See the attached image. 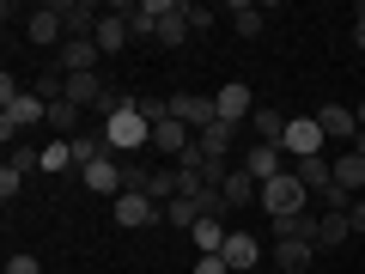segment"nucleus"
Wrapping results in <instances>:
<instances>
[{"label": "nucleus", "mask_w": 365, "mask_h": 274, "mask_svg": "<svg viewBox=\"0 0 365 274\" xmlns=\"http://www.w3.org/2000/svg\"><path fill=\"white\" fill-rule=\"evenodd\" d=\"M19 98H25V86H19L13 73H0V110H6V104H19Z\"/></svg>", "instance_id": "34"}, {"label": "nucleus", "mask_w": 365, "mask_h": 274, "mask_svg": "<svg viewBox=\"0 0 365 274\" xmlns=\"http://www.w3.org/2000/svg\"><path fill=\"white\" fill-rule=\"evenodd\" d=\"M225 13H232L237 37H262V13H256V6H244V0H237V6H225Z\"/></svg>", "instance_id": "31"}, {"label": "nucleus", "mask_w": 365, "mask_h": 274, "mask_svg": "<svg viewBox=\"0 0 365 274\" xmlns=\"http://www.w3.org/2000/svg\"><path fill=\"white\" fill-rule=\"evenodd\" d=\"M317 128H323V141H359V110H347V104H323L317 110Z\"/></svg>", "instance_id": "9"}, {"label": "nucleus", "mask_w": 365, "mask_h": 274, "mask_svg": "<svg viewBox=\"0 0 365 274\" xmlns=\"http://www.w3.org/2000/svg\"><path fill=\"white\" fill-rule=\"evenodd\" d=\"M128 37H134V31H128V19H122L116 6H110V13H104V25H98V37H91V43H98L104 55H116V49H128Z\"/></svg>", "instance_id": "21"}, {"label": "nucleus", "mask_w": 365, "mask_h": 274, "mask_svg": "<svg viewBox=\"0 0 365 274\" xmlns=\"http://www.w3.org/2000/svg\"><path fill=\"white\" fill-rule=\"evenodd\" d=\"M347 220H353V232H365V196H359V201L347 208Z\"/></svg>", "instance_id": "38"}, {"label": "nucleus", "mask_w": 365, "mask_h": 274, "mask_svg": "<svg viewBox=\"0 0 365 274\" xmlns=\"http://www.w3.org/2000/svg\"><path fill=\"white\" fill-rule=\"evenodd\" d=\"M256 189H262V183L250 177L244 165H232V177L220 183V196H225V213H237V208H250V201H256Z\"/></svg>", "instance_id": "18"}, {"label": "nucleus", "mask_w": 365, "mask_h": 274, "mask_svg": "<svg viewBox=\"0 0 365 274\" xmlns=\"http://www.w3.org/2000/svg\"><path fill=\"white\" fill-rule=\"evenodd\" d=\"M170 116L182 122V128H207V122H220V110H213V98L207 91H170Z\"/></svg>", "instance_id": "6"}, {"label": "nucleus", "mask_w": 365, "mask_h": 274, "mask_svg": "<svg viewBox=\"0 0 365 274\" xmlns=\"http://www.w3.org/2000/svg\"><path fill=\"white\" fill-rule=\"evenodd\" d=\"M116 13L128 19V31H134V37L158 43V0H140V6H116Z\"/></svg>", "instance_id": "22"}, {"label": "nucleus", "mask_w": 365, "mask_h": 274, "mask_svg": "<svg viewBox=\"0 0 365 274\" xmlns=\"http://www.w3.org/2000/svg\"><path fill=\"white\" fill-rule=\"evenodd\" d=\"M189 238L201 244V256H220V250H225V238H232V225H225V220H201Z\"/></svg>", "instance_id": "27"}, {"label": "nucleus", "mask_w": 365, "mask_h": 274, "mask_svg": "<svg viewBox=\"0 0 365 274\" xmlns=\"http://www.w3.org/2000/svg\"><path fill=\"white\" fill-rule=\"evenodd\" d=\"M189 43V19H182V0H158V49H182Z\"/></svg>", "instance_id": "12"}, {"label": "nucleus", "mask_w": 365, "mask_h": 274, "mask_svg": "<svg viewBox=\"0 0 365 274\" xmlns=\"http://www.w3.org/2000/svg\"><path fill=\"white\" fill-rule=\"evenodd\" d=\"M274 262L287 274H304L317 262V244H304V238H274Z\"/></svg>", "instance_id": "19"}, {"label": "nucleus", "mask_w": 365, "mask_h": 274, "mask_svg": "<svg viewBox=\"0 0 365 274\" xmlns=\"http://www.w3.org/2000/svg\"><path fill=\"white\" fill-rule=\"evenodd\" d=\"M104 146L110 153H140V146H153V122L140 116V104H122L104 122Z\"/></svg>", "instance_id": "2"}, {"label": "nucleus", "mask_w": 365, "mask_h": 274, "mask_svg": "<svg viewBox=\"0 0 365 274\" xmlns=\"http://www.w3.org/2000/svg\"><path fill=\"white\" fill-rule=\"evenodd\" d=\"M19 189H25V171L0 165V201H6V208H13V201H19Z\"/></svg>", "instance_id": "32"}, {"label": "nucleus", "mask_w": 365, "mask_h": 274, "mask_svg": "<svg viewBox=\"0 0 365 274\" xmlns=\"http://www.w3.org/2000/svg\"><path fill=\"white\" fill-rule=\"evenodd\" d=\"M153 146H158L165 158H182L189 146H195V128H182L177 116H165V122H153Z\"/></svg>", "instance_id": "14"}, {"label": "nucleus", "mask_w": 365, "mask_h": 274, "mask_svg": "<svg viewBox=\"0 0 365 274\" xmlns=\"http://www.w3.org/2000/svg\"><path fill=\"white\" fill-rule=\"evenodd\" d=\"M31 122H49V104H43L37 91H25L19 104H6V110H0V141H13L19 128H31Z\"/></svg>", "instance_id": "8"}, {"label": "nucleus", "mask_w": 365, "mask_h": 274, "mask_svg": "<svg viewBox=\"0 0 365 274\" xmlns=\"http://www.w3.org/2000/svg\"><path fill=\"white\" fill-rule=\"evenodd\" d=\"M292 171H299V183H304V189H311V201L323 196L329 183H335V165H329V158H299V165H292Z\"/></svg>", "instance_id": "23"}, {"label": "nucleus", "mask_w": 365, "mask_h": 274, "mask_svg": "<svg viewBox=\"0 0 365 274\" xmlns=\"http://www.w3.org/2000/svg\"><path fill=\"white\" fill-rule=\"evenodd\" d=\"M61 25H67V37H98L104 6H91V0H61Z\"/></svg>", "instance_id": "11"}, {"label": "nucleus", "mask_w": 365, "mask_h": 274, "mask_svg": "<svg viewBox=\"0 0 365 274\" xmlns=\"http://www.w3.org/2000/svg\"><path fill=\"white\" fill-rule=\"evenodd\" d=\"M317 220H323V213L299 208V213H280V220H268V225H274V238H304V244H317Z\"/></svg>", "instance_id": "20"}, {"label": "nucleus", "mask_w": 365, "mask_h": 274, "mask_svg": "<svg viewBox=\"0 0 365 274\" xmlns=\"http://www.w3.org/2000/svg\"><path fill=\"white\" fill-rule=\"evenodd\" d=\"M353 238V220L347 213H323V220H317V250H341Z\"/></svg>", "instance_id": "26"}, {"label": "nucleus", "mask_w": 365, "mask_h": 274, "mask_svg": "<svg viewBox=\"0 0 365 274\" xmlns=\"http://www.w3.org/2000/svg\"><path fill=\"white\" fill-rule=\"evenodd\" d=\"M213 110H220V122H232V128H237V122L256 116V91H250L244 79H225V86L213 91Z\"/></svg>", "instance_id": "4"}, {"label": "nucleus", "mask_w": 365, "mask_h": 274, "mask_svg": "<svg viewBox=\"0 0 365 274\" xmlns=\"http://www.w3.org/2000/svg\"><path fill=\"white\" fill-rule=\"evenodd\" d=\"M232 141H237V128H232V122H207V128L195 134V146H201L207 158H225V153H232Z\"/></svg>", "instance_id": "25"}, {"label": "nucleus", "mask_w": 365, "mask_h": 274, "mask_svg": "<svg viewBox=\"0 0 365 274\" xmlns=\"http://www.w3.org/2000/svg\"><path fill=\"white\" fill-rule=\"evenodd\" d=\"M353 49H365V0L353 6Z\"/></svg>", "instance_id": "36"}, {"label": "nucleus", "mask_w": 365, "mask_h": 274, "mask_svg": "<svg viewBox=\"0 0 365 274\" xmlns=\"http://www.w3.org/2000/svg\"><path fill=\"white\" fill-rule=\"evenodd\" d=\"M280 153H287L292 165H299V158H323V128H317V116H292Z\"/></svg>", "instance_id": "3"}, {"label": "nucleus", "mask_w": 365, "mask_h": 274, "mask_svg": "<svg viewBox=\"0 0 365 274\" xmlns=\"http://www.w3.org/2000/svg\"><path fill=\"white\" fill-rule=\"evenodd\" d=\"M220 256H225V268H232V274H256V256H262V244H256L250 232H232Z\"/></svg>", "instance_id": "16"}, {"label": "nucleus", "mask_w": 365, "mask_h": 274, "mask_svg": "<svg viewBox=\"0 0 365 274\" xmlns=\"http://www.w3.org/2000/svg\"><path fill=\"white\" fill-rule=\"evenodd\" d=\"M182 19H189V31H213V6H195V0H182Z\"/></svg>", "instance_id": "33"}, {"label": "nucleus", "mask_w": 365, "mask_h": 274, "mask_svg": "<svg viewBox=\"0 0 365 274\" xmlns=\"http://www.w3.org/2000/svg\"><path fill=\"white\" fill-rule=\"evenodd\" d=\"M244 171H250V177H256V183H274V177H280V171H292L287 165V153H280V146H250V153H244Z\"/></svg>", "instance_id": "13"}, {"label": "nucleus", "mask_w": 365, "mask_h": 274, "mask_svg": "<svg viewBox=\"0 0 365 274\" xmlns=\"http://www.w3.org/2000/svg\"><path fill=\"white\" fill-rule=\"evenodd\" d=\"M79 158H73V141H49L43 146V171H55V177H61V171H73Z\"/></svg>", "instance_id": "30"}, {"label": "nucleus", "mask_w": 365, "mask_h": 274, "mask_svg": "<svg viewBox=\"0 0 365 274\" xmlns=\"http://www.w3.org/2000/svg\"><path fill=\"white\" fill-rule=\"evenodd\" d=\"M25 43H37V49H49V43H67L61 6H31V13H25Z\"/></svg>", "instance_id": "7"}, {"label": "nucleus", "mask_w": 365, "mask_h": 274, "mask_svg": "<svg viewBox=\"0 0 365 274\" xmlns=\"http://www.w3.org/2000/svg\"><path fill=\"white\" fill-rule=\"evenodd\" d=\"M353 153H359V158H365V128H359V141H353Z\"/></svg>", "instance_id": "39"}, {"label": "nucleus", "mask_w": 365, "mask_h": 274, "mask_svg": "<svg viewBox=\"0 0 365 274\" xmlns=\"http://www.w3.org/2000/svg\"><path fill=\"white\" fill-rule=\"evenodd\" d=\"M287 122L292 116H280V110H256V141L262 146H280V141H287Z\"/></svg>", "instance_id": "28"}, {"label": "nucleus", "mask_w": 365, "mask_h": 274, "mask_svg": "<svg viewBox=\"0 0 365 274\" xmlns=\"http://www.w3.org/2000/svg\"><path fill=\"white\" fill-rule=\"evenodd\" d=\"M329 165H335V183L347 189V196H359V189H365V158L353 153V146H347L341 158H329Z\"/></svg>", "instance_id": "24"}, {"label": "nucleus", "mask_w": 365, "mask_h": 274, "mask_svg": "<svg viewBox=\"0 0 365 274\" xmlns=\"http://www.w3.org/2000/svg\"><path fill=\"white\" fill-rule=\"evenodd\" d=\"M256 208L268 213V220H280V213H299V208H311V189L299 183V171H280L274 183H262V189H256Z\"/></svg>", "instance_id": "1"}, {"label": "nucleus", "mask_w": 365, "mask_h": 274, "mask_svg": "<svg viewBox=\"0 0 365 274\" xmlns=\"http://www.w3.org/2000/svg\"><path fill=\"white\" fill-rule=\"evenodd\" d=\"M104 91H110V79H104V73H67V98H73L86 116L98 110V98H104Z\"/></svg>", "instance_id": "17"}, {"label": "nucleus", "mask_w": 365, "mask_h": 274, "mask_svg": "<svg viewBox=\"0 0 365 274\" xmlns=\"http://www.w3.org/2000/svg\"><path fill=\"white\" fill-rule=\"evenodd\" d=\"M110 220H116L122 232H140V225L158 220V201H153V196H134V189H122V196L110 201Z\"/></svg>", "instance_id": "5"}, {"label": "nucleus", "mask_w": 365, "mask_h": 274, "mask_svg": "<svg viewBox=\"0 0 365 274\" xmlns=\"http://www.w3.org/2000/svg\"><path fill=\"white\" fill-rule=\"evenodd\" d=\"M359 128H365V98H359Z\"/></svg>", "instance_id": "40"}, {"label": "nucleus", "mask_w": 365, "mask_h": 274, "mask_svg": "<svg viewBox=\"0 0 365 274\" xmlns=\"http://www.w3.org/2000/svg\"><path fill=\"white\" fill-rule=\"evenodd\" d=\"M98 55L104 49H98L91 37H67L61 43V73H98Z\"/></svg>", "instance_id": "15"}, {"label": "nucleus", "mask_w": 365, "mask_h": 274, "mask_svg": "<svg viewBox=\"0 0 365 274\" xmlns=\"http://www.w3.org/2000/svg\"><path fill=\"white\" fill-rule=\"evenodd\" d=\"M104 153H110V146H104V128H86V134L73 141V158H79V171H86L91 158H104Z\"/></svg>", "instance_id": "29"}, {"label": "nucleus", "mask_w": 365, "mask_h": 274, "mask_svg": "<svg viewBox=\"0 0 365 274\" xmlns=\"http://www.w3.org/2000/svg\"><path fill=\"white\" fill-rule=\"evenodd\" d=\"M195 274H232V268H225V256H201V262H195Z\"/></svg>", "instance_id": "37"}, {"label": "nucleus", "mask_w": 365, "mask_h": 274, "mask_svg": "<svg viewBox=\"0 0 365 274\" xmlns=\"http://www.w3.org/2000/svg\"><path fill=\"white\" fill-rule=\"evenodd\" d=\"M6 274H43V262L37 256H13V262H6Z\"/></svg>", "instance_id": "35"}, {"label": "nucleus", "mask_w": 365, "mask_h": 274, "mask_svg": "<svg viewBox=\"0 0 365 274\" xmlns=\"http://www.w3.org/2000/svg\"><path fill=\"white\" fill-rule=\"evenodd\" d=\"M79 177H86V189H91V196H110V201L122 196V165H116V153H104V158H91V165L79 171Z\"/></svg>", "instance_id": "10"}]
</instances>
